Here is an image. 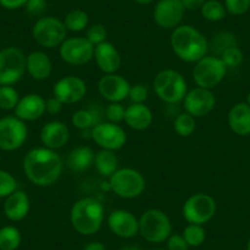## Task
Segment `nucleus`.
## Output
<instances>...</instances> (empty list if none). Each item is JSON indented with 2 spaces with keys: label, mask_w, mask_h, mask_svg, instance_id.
<instances>
[{
  "label": "nucleus",
  "mask_w": 250,
  "mask_h": 250,
  "mask_svg": "<svg viewBox=\"0 0 250 250\" xmlns=\"http://www.w3.org/2000/svg\"><path fill=\"white\" fill-rule=\"evenodd\" d=\"M23 173L32 184L50 187L62 175L64 162L57 151L47 147H36L28 151L22 161Z\"/></svg>",
  "instance_id": "1"
},
{
  "label": "nucleus",
  "mask_w": 250,
  "mask_h": 250,
  "mask_svg": "<svg viewBox=\"0 0 250 250\" xmlns=\"http://www.w3.org/2000/svg\"><path fill=\"white\" fill-rule=\"evenodd\" d=\"M170 47L185 62H196L208 55V42L205 36L190 25H179L170 35Z\"/></svg>",
  "instance_id": "2"
},
{
  "label": "nucleus",
  "mask_w": 250,
  "mask_h": 250,
  "mask_svg": "<svg viewBox=\"0 0 250 250\" xmlns=\"http://www.w3.org/2000/svg\"><path fill=\"white\" fill-rule=\"evenodd\" d=\"M104 208L95 198H83L76 201L70 211V222L81 235H93L102 227Z\"/></svg>",
  "instance_id": "3"
},
{
  "label": "nucleus",
  "mask_w": 250,
  "mask_h": 250,
  "mask_svg": "<svg viewBox=\"0 0 250 250\" xmlns=\"http://www.w3.org/2000/svg\"><path fill=\"white\" fill-rule=\"evenodd\" d=\"M153 90L161 101L168 104H177L184 100L188 92V85L179 71L165 69L153 79Z\"/></svg>",
  "instance_id": "4"
},
{
  "label": "nucleus",
  "mask_w": 250,
  "mask_h": 250,
  "mask_svg": "<svg viewBox=\"0 0 250 250\" xmlns=\"http://www.w3.org/2000/svg\"><path fill=\"white\" fill-rule=\"evenodd\" d=\"M139 233L146 242L160 244L172 234V222L162 210L148 208L139 218Z\"/></svg>",
  "instance_id": "5"
},
{
  "label": "nucleus",
  "mask_w": 250,
  "mask_h": 250,
  "mask_svg": "<svg viewBox=\"0 0 250 250\" xmlns=\"http://www.w3.org/2000/svg\"><path fill=\"white\" fill-rule=\"evenodd\" d=\"M110 190L122 199H135L144 193V175L134 168H120L109 177Z\"/></svg>",
  "instance_id": "6"
},
{
  "label": "nucleus",
  "mask_w": 250,
  "mask_h": 250,
  "mask_svg": "<svg viewBox=\"0 0 250 250\" xmlns=\"http://www.w3.org/2000/svg\"><path fill=\"white\" fill-rule=\"evenodd\" d=\"M227 66L216 55H205L195 62L193 68V80L198 87L212 90L225 79Z\"/></svg>",
  "instance_id": "7"
},
{
  "label": "nucleus",
  "mask_w": 250,
  "mask_h": 250,
  "mask_svg": "<svg viewBox=\"0 0 250 250\" xmlns=\"http://www.w3.org/2000/svg\"><path fill=\"white\" fill-rule=\"evenodd\" d=\"M26 73V54L19 47L0 50V86H13Z\"/></svg>",
  "instance_id": "8"
},
{
  "label": "nucleus",
  "mask_w": 250,
  "mask_h": 250,
  "mask_svg": "<svg viewBox=\"0 0 250 250\" xmlns=\"http://www.w3.org/2000/svg\"><path fill=\"white\" fill-rule=\"evenodd\" d=\"M65 25L54 16H44L36 21L32 28V36L38 45L47 49H53L62 45L66 40Z\"/></svg>",
  "instance_id": "9"
},
{
  "label": "nucleus",
  "mask_w": 250,
  "mask_h": 250,
  "mask_svg": "<svg viewBox=\"0 0 250 250\" xmlns=\"http://www.w3.org/2000/svg\"><path fill=\"white\" fill-rule=\"evenodd\" d=\"M216 208L217 204L212 196L205 193H196L185 200L182 213L188 223L204 226L212 220Z\"/></svg>",
  "instance_id": "10"
},
{
  "label": "nucleus",
  "mask_w": 250,
  "mask_h": 250,
  "mask_svg": "<svg viewBox=\"0 0 250 250\" xmlns=\"http://www.w3.org/2000/svg\"><path fill=\"white\" fill-rule=\"evenodd\" d=\"M28 129L16 115L0 118V150L11 152L22 147L27 140Z\"/></svg>",
  "instance_id": "11"
},
{
  "label": "nucleus",
  "mask_w": 250,
  "mask_h": 250,
  "mask_svg": "<svg viewBox=\"0 0 250 250\" xmlns=\"http://www.w3.org/2000/svg\"><path fill=\"white\" fill-rule=\"evenodd\" d=\"M59 54L66 64L74 66L86 65L93 59L95 45L86 37L66 38L59 47Z\"/></svg>",
  "instance_id": "12"
},
{
  "label": "nucleus",
  "mask_w": 250,
  "mask_h": 250,
  "mask_svg": "<svg viewBox=\"0 0 250 250\" xmlns=\"http://www.w3.org/2000/svg\"><path fill=\"white\" fill-rule=\"evenodd\" d=\"M91 138L103 150H120L126 143V133L119 124L105 122L91 129Z\"/></svg>",
  "instance_id": "13"
},
{
  "label": "nucleus",
  "mask_w": 250,
  "mask_h": 250,
  "mask_svg": "<svg viewBox=\"0 0 250 250\" xmlns=\"http://www.w3.org/2000/svg\"><path fill=\"white\" fill-rule=\"evenodd\" d=\"M87 92V85L81 78L75 75L64 76L53 86V97L62 104H74L83 100Z\"/></svg>",
  "instance_id": "14"
},
{
  "label": "nucleus",
  "mask_w": 250,
  "mask_h": 250,
  "mask_svg": "<svg viewBox=\"0 0 250 250\" xmlns=\"http://www.w3.org/2000/svg\"><path fill=\"white\" fill-rule=\"evenodd\" d=\"M183 103L185 112L194 118H201L212 112L216 105V97L211 90L195 87L187 92Z\"/></svg>",
  "instance_id": "15"
},
{
  "label": "nucleus",
  "mask_w": 250,
  "mask_h": 250,
  "mask_svg": "<svg viewBox=\"0 0 250 250\" xmlns=\"http://www.w3.org/2000/svg\"><path fill=\"white\" fill-rule=\"evenodd\" d=\"M184 13L182 0H158L153 9V20L160 27L174 30L179 26Z\"/></svg>",
  "instance_id": "16"
},
{
  "label": "nucleus",
  "mask_w": 250,
  "mask_h": 250,
  "mask_svg": "<svg viewBox=\"0 0 250 250\" xmlns=\"http://www.w3.org/2000/svg\"><path fill=\"white\" fill-rule=\"evenodd\" d=\"M130 83L118 74H104L98 81V92L109 103L122 102L128 98Z\"/></svg>",
  "instance_id": "17"
},
{
  "label": "nucleus",
  "mask_w": 250,
  "mask_h": 250,
  "mask_svg": "<svg viewBox=\"0 0 250 250\" xmlns=\"http://www.w3.org/2000/svg\"><path fill=\"white\" fill-rule=\"evenodd\" d=\"M108 228L120 238H133L139 233V220L126 210H115L107 218Z\"/></svg>",
  "instance_id": "18"
},
{
  "label": "nucleus",
  "mask_w": 250,
  "mask_h": 250,
  "mask_svg": "<svg viewBox=\"0 0 250 250\" xmlns=\"http://www.w3.org/2000/svg\"><path fill=\"white\" fill-rule=\"evenodd\" d=\"M40 138L44 147L57 151L66 145L70 138V131L66 124L59 120H53L43 125Z\"/></svg>",
  "instance_id": "19"
},
{
  "label": "nucleus",
  "mask_w": 250,
  "mask_h": 250,
  "mask_svg": "<svg viewBox=\"0 0 250 250\" xmlns=\"http://www.w3.org/2000/svg\"><path fill=\"white\" fill-rule=\"evenodd\" d=\"M93 59L103 74H115L122 65V57L113 43L105 42L95 47Z\"/></svg>",
  "instance_id": "20"
},
{
  "label": "nucleus",
  "mask_w": 250,
  "mask_h": 250,
  "mask_svg": "<svg viewBox=\"0 0 250 250\" xmlns=\"http://www.w3.org/2000/svg\"><path fill=\"white\" fill-rule=\"evenodd\" d=\"M14 113L23 122H35L45 113V100L37 93H28L20 98Z\"/></svg>",
  "instance_id": "21"
},
{
  "label": "nucleus",
  "mask_w": 250,
  "mask_h": 250,
  "mask_svg": "<svg viewBox=\"0 0 250 250\" xmlns=\"http://www.w3.org/2000/svg\"><path fill=\"white\" fill-rule=\"evenodd\" d=\"M30 208V198L25 191L19 190V189L5 199V203L3 206L6 218L13 221V222H19V221H22L23 218L27 217Z\"/></svg>",
  "instance_id": "22"
},
{
  "label": "nucleus",
  "mask_w": 250,
  "mask_h": 250,
  "mask_svg": "<svg viewBox=\"0 0 250 250\" xmlns=\"http://www.w3.org/2000/svg\"><path fill=\"white\" fill-rule=\"evenodd\" d=\"M53 70L52 60L41 50H35L26 57V71L36 81H44Z\"/></svg>",
  "instance_id": "23"
},
{
  "label": "nucleus",
  "mask_w": 250,
  "mask_h": 250,
  "mask_svg": "<svg viewBox=\"0 0 250 250\" xmlns=\"http://www.w3.org/2000/svg\"><path fill=\"white\" fill-rule=\"evenodd\" d=\"M152 112L147 105H145V103H133L128 108H125L124 122L134 130H146L152 124Z\"/></svg>",
  "instance_id": "24"
},
{
  "label": "nucleus",
  "mask_w": 250,
  "mask_h": 250,
  "mask_svg": "<svg viewBox=\"0 0 250 250\" xmlns=\"http://www.w3.org/2000/svg\"><path fill=\"white\" fill-rule=\"evenodd\" d=\"M228 125L237 135H250V105L244 102L233 105L228 113Z\"/></svg>",
  "instance_id": "25"
},
{
  "label": "nucleus",
  "mask_w": 250,
  "mask_h": 250,
  "mask_svg": "<svg viewBox=\"0 0 250 250\" xmlns=\"http://www.w3.org/2000/svg\"><path fill=\"white\" fill-rule=\"evenodd\" d=\"M95 152L87 146H80L70 151L68 156V167L73 172L81 173L93 165Z\"/></svg>",
  "instance_id": "26"
},
{
  "label": "nucleus",
  "mask_w": 250,
  "mask_h": 250,
  "mask_svg": "<svg viewBox=\"0 0 250 250\" xmlns=\"http://www.w3.org/2000/svg\"><path fill=\"white\" fill-rule=\"evenodd\" d=\"M96 169L103 177L109 178L113 173L118 170V165H119V160H118L117 155L114 151L110 150H101L95 155V161H93Z\"/></svg>",
  "instance_id": "27"
},
{
  "label": "nucleus",
  "mask_w": 250,
  "mask_h": 250,
  "mask_svg": "<svg viewBox=\"0 0 250 250\" xmlns=\"http://www.w3.org/2000/svg\"><path fill=\"white\" fill-rule=\"evenodd\" d=\"M100 114L96 109H79L71 117V123L79 130H91L95 125L102 123Z\"/></svg>",
  "instance_id": "28"
},
{
  "label": "nucleus",
  "mask_w": 250,
  "mask_h": 250,
  "mask_svg": "<svg viewBox=\"0 0 250 250\" xmlns=\"http://www.w3.org/2000/svg\"><path fill=\"white\" fill-rule=\"evenodd\" d=\"M21 240L22 237L20 230L14 226L0 228V250H18Z\"/></svg>",
  "instance_id": "29"
},
{
  "label": "nucleus",
  "mask_w": 250,
  "mask_h": 250,
  "mask_svg": "<svg viewBox=\"0 0 250 250\" xmlns=\"http://www.w3.org/2000/svg\"><path fill=\"white\" fill-rule=\"evenodd\" d=\"M62 22H64L68 31L81 32V31L86 30V27L88 26V15L86 11L75 9V10H71L66 14Z\"/></svg>",
  "instance_id": "30"
},
{
  "label": "nucleus",
  "mask_w": 250,
  "mask_h": 250,
  "mask_svg": "<svg viewBox=\"0 0 250 250\" xmlns=\"http://www.w3.org/2000/svg\"><path fill=\"white\" fill-rule=\"evenodd\" d=\"M200 13L205 20L217 22L226 18L227 10H226L225 5L218 0H205V3L200 9Z\"/></svg>",
  "instance_id": "31"
},
{
  "label": "nucleus",
  "mask_w": 250,
  "mask_h": 250,
  "mask_svg": "<svg viewBox=\"0 0 250 250\" xmlns=\"http://www.w3.org/2000/svg\"><path fill=\"white\" fill-rule=\"evenodd\" d=\"M196 128L195 118L189 113L183 112L178 114L174 119V130L182 138H189L193 135Z\"/></svg>",
  "instance_id": "32"
},
{
  "label": "nucleus",
  "mask_w": 250,
  "mask_h": 250,
  "mask_svg": "<svg viewBox=\"0 0 250 250\" xmlns=\"http://www.w3.org/2000/svg\"><path fill=\"white\" fill-rule=\"evenodd\" d=\"M182 235L184 237L188 245L191 248L200 247L201 244H204V242L206 239L205 228L201 225H193V223H189L184 228Z\"/></svg>",
  "instance_id": "33"
},
{
  "label": "nucleus",
  "mask_w": 250,
  "mask_h": 250,
  "mask_svg": "<svg viewBox=\"0 0 250 250\" xmlns=\"http://www.w3.org/2000/svg\"><path fill=\"white\" fill-rule=\"evenodd\" d=\"M20 101V95L14 86H0V109L14 110Z\"/></svg>",
  "instance_id": "34"
},
{
  "label": "nucleus",
  "mask_w": 250,
  "mask_h": 250,
  "mask_svg": "<svg viewBox=\"0 0 250 250\" xmlns=\"http://www.w3.org/2000/svg\"><path fill=\"white\" fill-rule=\"evenodd\" d=\"M233 45H237V40L235 36L230 32L217 33L212 40V49L215 50L216 57H220L223 50Z\"/></svg>",
  "instance_id": "35"
},
{
  "label": "nucleus",
  "mask_w": 250,
  "mask_h": 250,
  "mask_svg": "<svg viewBox=\"0 0 250 250\" xmlns=\"http://www.w3.org/2000/svg\"><path fill=\"white\" fill-rule=\"evenodd\" d=\"M18 190V182L11 173L0 169V199H6Z\"/></svg>",
  "instance_id": "36"
},
{
  "label": "nucleus",
  "mask_w": 250,
  "mask_h": 250,
  "mask_svg": "<svg viewBox=\"0 0 250 250\" xmlns=\"http://www.w3.org/2000/svg\"><path fill=\"white\" fill-rule=\"evenodd\" d=\"M221 60L225 62V65L228 68H237L242 64L243 62V52L237 47V45H233V47L227 48L222 52V54L220 55Z\"/></svg>",
  "instance_id": "37"
},
{
  "label": "nucleus",
  "mask_w": 250,
  "mask_h": 250,
  "mask_svg": "<svg viewBox=\"0 0 250 250\" xmlns=\"http://www.w3.org/2000/svg\"><path fill=\"white\" fill-rule=\"evenodd\" d=\"M85 37L96 47L97 44H101V43L107 41V30L101 23H93L92 26L87 28Z\"/></svg>",
  "instance_id": "38"
},
{
  "label": "nucleus",
  "mask_w": 250,
  "mask_h": 250,
  "mask_svg": "<svg viewBox=\"0 0 250 250\" xmlns=\"http://www.w3.org/2000/svg\"><path fill=\"white\" fill-rule=\"evenodd\" d=\"M104 114H105V118L108 119V122L119 124L120 122L124 120L125 108L120 102L109 103V104L107 105V108H105Z\"/></svg>",
  "instance_id": "39"
},
{
  "label": "nucleus",
  "mask_w": 250,
  "mask_h": 250,
  "mask_svg": "<svg viewBox=\"0 0 250 250\" xmlns=\"http://www.w3.org/2000/svg\"><path fill=\"white\" fill-rule=\"evenodd\" d=\"M225 8L230 15H243L249 10L250 0H225Z\"/></svg>",
  "instance_id": "40"
},
{
  "label": "nucleus",
  "mask_w": 250,
  "mask_h": 250,
  "mask_svg": "<svg viewBox=\"0 0 250 250\" xmlns=\"http://www.w3.org/2000/svg\"><path fill=\"white\" fill-rule=\"evenodd\" d=\"M147 88L141 83H136V85L130 86V91H129V96L130 101L133 103H145L147 100Z\"/></svg>",
  "instance_id": "41"
},
{
  "label": "nucleus",
  "mask_w": 250,
  "mask_h": 250,
  "mask_svg": "<svg viewBox=\"0 0 250 250\" xmlns=\"http://www.w3.org/2000/svg\"><path fill=\"white\" fill-rule=\"evenodd\" d=\"M166 242H167V250H189L190 248L182 234H170Z\"/></svg>",
  "instance_id": "42"
},
{
  "label": "nucleus",
  "mask_w": 250,
  "mask_h": 250,
  "mask_svg": "<svg viewBox=\"0 0 250 250\" xmlns=\"http://www.w3.org/2000/svg\"><path fill=\"white\" fill-rule=\"evenodd\" d=\"M23 8L28 15L38 16L47 8V1L45 0H28Z\"/></svg>",
  "instance_id": "43"
},
{
  "label": "nucleus",
  "mask_w": 250,
  "mask_h": 250,
  "mask_svg": "<svg viewBox=\"0 0 250 250\" xmlns=\"http://www.w3.org/2000/svg\"><path fill=\"white\" fill-rule=\"evenodd\" d=\"M62 105L64 104L59 100H57L55 97H50L45 101V112L52 115L59 114L62 109Z\"/></svg>",
  "instance_id": "44"
},
{
  "label": "nucleus",
  "mask_w": 250,
  "mask_h": 250,
  "mask_svg": "<svg viewBox=\"0 0 250 250\" xmlns=\"http://www.w3.org/2000/svg\"><path fill=\"white\" fill-rule=\"evenodd\" d=\"M28 0H0V6L6 10H16L23 8Z\"/></svg>",
  "instance_id": "45"
},
{
  "label": "nucleus",
  "mask_w": 250,
  "mask_h": 250,
  "mask_svg": "<svg viewBox=\"0 0 250 250\" xmlns=\"http://www.w3.org/2000/svg\"><path fill=\"white\" fill-rule=\"evenodd\" d=\"M204 3H205V0H182V4L185 10L190 11L200 10Z\"/></svg>",
  "instance_id": "46"
},
{
  "label": "nucleus",
  "mask_w": 250,
  "mask_h": 250,
  "mask_svg": "<svg viewBox=\"0 0 250 250\" xmlns=\"http://www.w3.org/2000/svg\"><path fill=\"white\" fill-rule=\"evenodd\" d=\"M83 250H107L105 249V245L101 242H90L88 244H86L83 247Z\"/></svg>",
  "instance_id": "47"
},
{
  "label": "nucleus",
  "mask_w": 250,
  "mask_h": 250,
  "mask_svg": "<svg viewBox=\"0 0 250 250\" xmlns=\"http://www.w3.org/2000/svg\"><path fill=\"white\" fill-rule=\"evenodd\" d=\"M120 250H143V249H141V248H139V247H136V245H128V247L122 248Z\"/></svg>",
  "instance_id": "48"
},
{
  "label": "nucleus",
  "mask_w": 250,
  "mask_h": 250,
  "mask_svg": "<svg viewBox=\"0 0 250 250\" xmlns=\"http://www.w3.org/2000/svg\"><path fill=\"white\" fill-rule=\"evenodd\" d=\"M134 1L138 4H140V5H147V4L152 3L153 0H134Z\"/></svg>",
  "instance_id": "49"
},
{
  "label": "nucleus",
  "mask_w": 250,
  "mask_h": 250,
  "mask_svg": "<svg viewBox=\"0 0 250 250\" xmlns=\"http://www.w3.org/2000/svg\"><path fill=\"white\" fill-rule=\"evenodd\" d=\"M247 103H248V104L250 105V92L248 93V97H247Z\"/></svg>",
  "instance_id": "50"
},
{
  "label": "nucleus",
  "mask_w": 250,
  "mask_h": 250,
  "mask_svg": "<svg viewBox=\"0 0 250 250\" xmlns=\"http://www.w3.org/2000/svg\"><path fill=\"white\" fill-rule=\"evenodd\" d=\"M247 250H250V239H249V242H248V245H247Z\"/></svg>",
  "instance_id": "51"
},
{
  "label": "nucleus",
  "mask_w": 250,
  "mask_h": 250,
  "mask_svg": "<svg viewBox=\"0 0 250 250\" xmlns=\"http://www.w3.org/2000/svg\"><path fill=\"white\" fill-rule=\"evenodd\" d=\"M152 250H165V249H152Z\"/></svg>",
  "instance_id": "52"
}]
</instances>
